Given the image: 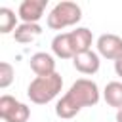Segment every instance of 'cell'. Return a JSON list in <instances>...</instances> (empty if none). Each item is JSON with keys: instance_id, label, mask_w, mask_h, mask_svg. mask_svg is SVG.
Segmentation results:
<instances>
[{"instance_id": "obj_12", "label": "cell", "mask_w": 122, "mask_h": 122, "mask_svg": "<svg viewBox=\"0 0 122 122\" xmlns=\"http://www.w3.org/2000/svg\"><path fill=\"white\" fill-rule=\"evenodd\" d=\"M103 99L109 107H114L116 111H120L122 109V82L120 80L109 82L103 90Z\"/></svg>"}, {"instance_id": "obj_1", "label": "cell", "mask_w": 122, "mask_h": 122, "mask_svg": "<svg viewBox=\"0 0 122 122\" xmlns=\"http://www.w3.org/2000/svg\"><path fill=\"white\" fill-rule=\"evenodd\" d=\"M99 97H101V92L92 78H78L76 82H72L69 92L55 103V114L59 118L69 120L76 116L84 107L97 105Z\"/></svg>"}, {"instance_id": "obj_10", "label": "cell", "mask_w": 122, "mask_h": 122, "mask_svg": "<svg viewBox=\"0 0 122 122\" xmlns=\"http://www.w3.org/2000/svg\"><path fill=\"white\" fill-rule=\"evenodd\" d=\"M71 40H72L74 53H82V51L92 50L93 34H92V30L86 29V27H76L74 30H71Z\"/></svg>"}, {"instance_id": "obj_4", "label": "cell", "mask_w": 122, "mask_h": 122, "mask_svg": "<svg viewBox=\"0 0 122 122\" xmlns=\"http://www.w3.org/2000/svg\"><path fill=\"white\" fill-rule=\"evenodd\" d=\"M30 116V109L17 101L15 97L4 93L0 97V118L4 122H27Z\"/></svg>"}, {"instance_id": "obj_6", "label": "cell", "mask_w": 122, "mask_h": 122, "mask_svg": "<svg viewBox=\"0 0 122 122\" xmlns=\"http://www.w3.org/2000/svg\"><path fill=\"white\" fill-rule=\"evenodd\" d=\"M48 6V0H23L19 4V17L23 23H38L44 15V10Z\"/></svg>"}, {"instance_id": "obj_5", "label": "cell", "mask_w": 122, "mask_h": 122, "mask_svg": "<svg viewBox=\"0 0 122 122\" xmlns=\"http://www.w3.org/2000/svg\"><path fill=\"white\" fill-rule=\"evenodd\" d=\"M97 53L105 59H111V61H116L120 55H122V38L118 34H112V32H105L97 38Z\"/></svg>"}, {"instance_id": "obj_14", "label": "cell", "mask_w": 122, "mask_h": 122, "mask_svg": "<svg viewBox=\"0 0 122 122\" xmlns=\"http://www.w3.org/2000/svg\"><path fill=\"white\" fill-rule=\"evenodd\" d=\"M13 76H15L13 65L8 63V61H2V63H0V88L6 90V88L13 82Z\"/></svg>"}, {"instance_id": "obj_11", "label": "cell", "mask_w": 122, "mask_h": 122, "mask_svg": "<svg viewBox=\"0 0 122 122\" xmlns=\"http://www.w3.org/2000/svg\"><path fill=\"white\" fill-rule=\"evenodd\" d=\"M42 34V27L38 23H21L13 30V38L19 44H30Z\"/></svg>"}, {"instance_id": "obj_8", "label": "cell", "mask_w": 122, "mask_h": 122, "mask_svg": "<svg viewBox=\"0 0 122 122\" xmlns=\"http://www.w3.org/2000/svg\"><path fill=\"white\" fill-rule=\"evenodd\" d=\"M30 69L36 76H48L55 72V59L53 55L46 53V51H36L34 55H30Z\"/></svg>"}, {"instance_id": "obj_16", "label": "cell", "mask_w": 122, "mask_h": 122, "mask_svg": "<svg viewBox=\"0 0 122 122\" xmlns=\"http://www.w3.org/2000/svg\"><path fill=\"white\" fill-rule=\"evenodd\" d=\"M116 122H122V109L116 111Z\"/></svg>"}, {"instance_id": "obj_3", "label": "cell", "mask_w": 122, "mask_h": 122, "mask_svg": "<svg viewBox=\"0 0 122 122\" xmlns=\"http://www.w3.org/2000/svg\"><path fill=\"white\" fill-rule=\"evenodd\" d=\"M82 19V10L76 2H71V0H63L59 4H55L51 8V11L48 13V27L53 29V30H63L67 27H72L76 25L78 21Z\"/></svg>"}, {"instance_id": "obj_7", "label": "cell", "mask_w": 122, "mask_h": 122, "mask_svg": "<svg viewBox=\"0 0 122 122\" xmlns=\"http://www.w3.org/2000/svg\"><path fill=\"white\" fill-rule=\"evenodd\" d=\"M72 65H74V69H76L78 72H82V74H95V72L99 71V65H101L99 53H95V51H92V50L82 51V53H76V55L72 57Z\"/></svg>"}, {"instance_id": "obj_2", "label": "cell", "mask_w": 122, "mask_h": 122, "mask_svg": "<svg viewBox=\"0 0 122 122\" xmlns=\"http://www.w3.org/2000/svg\"><path fill=\"white\" fill-rule=\"evenodd\" d=\"M61 88H63V78L59 72H53L48 76H36L34 80H30L27 88V97L36 105H46L57 97Z\"/></svg>"}, {"instance_id": "obj_13", "label": "cell", "mask_w": 122, "mask_h": 122, "mask_svg": "<svg viewBox=\"0 0 122 122\" xmlns=\"http://www.w3.org/2000/svg\"><path fill=\"white\" fill-rule=\"evenodd\" d=\"M17 29V15L13 10L10 8H0V32L2 34H8L11 30Z\"/></svg>"}, {"instance_id": "obj_9", "label": "cell", "mask_w": 122, "mask_h": 122, "mask_svg": "<svg viewBox=\"0 0 122 122\" xmlns=\"http://www.w3.org/2000/svg\"><path fill=\"white\" fill-rule=\"evenodd\" d=\"M51 51L59 57V59H72L74 48H72V40H71V32H59L53 36L51 40Z\"/></svg>"}, {"instance_id": "obj_15", "label": "cell", "mask_w": 122, "mask_h": 122, "mask_svg": "<svg viewBox=\"0 0 122 122\" xmlns=\"http://www.w3.org/2000/svg\"><path fill=\"white\" fill-rule=\"evenodd\" d=\"M114 72H116V76H120V78H122V55L114 61Z\"/></svg>"}]
</instances>
